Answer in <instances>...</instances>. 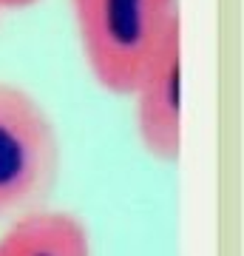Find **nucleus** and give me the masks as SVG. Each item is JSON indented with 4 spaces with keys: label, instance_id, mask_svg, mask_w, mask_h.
<instances>
[{
    "label": "nucleus",
    "instance_id": "1",
    "mask_svg": "<svg viewBox=\"0 0 244 256\" xmlns=\"http://www.w3.org/2000/svg\"><path fill=\"white\" fill-rule=\"evenodd\" d=\"M91 77L131 97L145 66L182 28L179 0H68Z\"/></svg>",
    "mask_w": 244,
    "mask_h": 256
},
{
    "label": "nucleus",
    "instance_id": "2",
    "mask_svg": "<svg viewBox=\"0 0 244 256\" xmlns=\"http://www.w3.org/2000/svg\"><path fill=\"white\" fill-rule=\"evenodd\" d=\"M60 174V140L40 102L0 80V220L34 210Z\"/></svg>",
    "mask_w": 244,
    "mask_h": 256
},
{
    "label": "nucleus",
    "instance_id": "3",
    "mask_svg": "<svg viewBox=\"0 0 244 256\" xmlns=\"http://www.w3.org/2000/svg\"><path fill=\"white\" fill-rule=\"evenodd\" d=\"M136 137L145 154L159 162L182 156V28H176L131 92Z\"/></svg>",
    "mask_w": 244,
    "mask_h": 256
},
{
    "label": "nucleus",
    "instance_id": "4",
    "mask_svg": "<svg viewBox=\"0 0 244 256\" xmlns=\"http://www.w3.org/2000/svg\"><path fill=\"white\" fill-rule=\"evenodd\" d=\"M0 256H91V236L68 210H26L0 236Z\"/></svg>",
    "mask_w": 244,
    "mask_h": 256
},
{
    "label": "nucleus",
    "instance_id": "5",
    "mask_svg": "<svg viewBox=\"0 0 244 256\" xmlns=\"http://www.w3.org/2000/svg\"><path fill=\"white\" fill-rule=\"evenodd\" d=\"M37 0H0V12L3 9H28V6H34Z\"/></svg>",
    "mask_w": 244,
    "mask_h": 256
}]
</instances>
